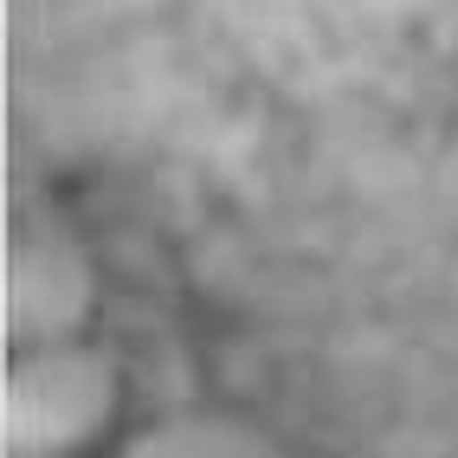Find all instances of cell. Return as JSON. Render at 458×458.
Returning a JSON list of instances; mask_svg holds the SVG:
<instances>
[{
	"label": "cell",
	"instance_id": "cell-1",
	"mask_svg": "<svg viewBox=\"0 0 458 458\" xmlns=\"http://www.w3.org/2000/svg\"><path fill=\"white\" fill-rule=\"evenodd\" d=\"M116 407H123V369L110 361V349H90L78 335L20 343L0 387V433L13 452L58 458L98 439Z\"/></svg>",
	"mask_w": 458,
	"mask_h": 458
},
{
	"label": "cell",
	"instance_id": "cell-2",
	"mask_svg": "<svg viewBox=\"0 0 458 458\" xmlns=\"http://www.w3.org/2000/svg\"><path fill=\"white\" fill-rule=\"evenodd\" d=\"M98 310V265L72 239H20L7 259V329L13 343L78 335Z\"/></svg>",
	"mask_w": 458,
	"mask_h": 458
},
{
	"label": "cell",
	"instance_id": "cell-3",
	"mask_svg": "<svg viewBox=\"0 0 458 458\" xmlns=\"http://www.w3.org/2000/svg\"><path fill=\"white\" fill-rule=\"evenodd\" d=\"M123 458H278V452H271V439L246 420L181 413V420H162V426H142L123 445Z\"/></svg>",
	"mask_w": 458,
	"mask_h": 458
}]
</instances>
